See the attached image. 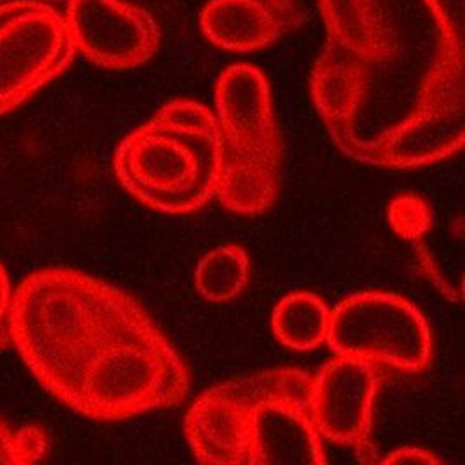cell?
<instances>
[{
	"mask_svg": "<svg viewBox=\"0 0 465 465\" xmlns=\"http://www.w3.org/2000/svg\"><path fill=\"white\" fill-rule=\"evenodd\" d=\"M155 325L131 293L70 268L28 274L13 292L5 318L25 365L70 408L97 361Z\"/></svg>",
	"mask_w": 465,
	"mask_h": 465,
	"instance_id": "cell-1",
	"label": "cell"
},
{
	"mask_svg": "<svg viewBox=\"0 0 465 465\" xmlns=\"http://www.w3.org/2000/svg\"><path fill=\"white\" fill-rule=\"evenodd\" d=\"M223 137L213 112L175 99L116 148L114 169L124 190L148 209L190 213L217 192Z\"/></svg>",
	"mask_w": 465,
	"mask_h": 465,
	"instance_id": "cell-2",
	"label": "cell"
},
{
	"mask_svg": "<svg viewBox=\"0 0 465 465\" xmlns=\"http://www.w3.org/2000/svg\"><path fill=\"white\" fill-rule=\"evenodd\" d=\"M188 367L158 327L110 351L87 371L74 410L94 420H124L183 403Z\"/></svg>",
	"mask_w": 465,
	"mask_h": 465,
	"instance_id": "cell-3",
	"label": "cell"
},
{
	"mask_svg": "<svg viewBox=\"0 0 465 465\" xmlns=\"http://www.w3.org/2000/svg\"><path fill=\"white\" fill-rule=\"evenodd\" d=\"M464 45L440 40L411 114L377 139H367L370 165L415 169L464 148Z\"/></svg>",
	"mask_w": 465,
	"mask_h": 465,
	"instance_id": "cell-4",
	"label": "cell"
},
{
	"mask_svg": "<svg viewBox=\"0 0 465 465\" xmlns=\"http://www.w3.org/2000/svg\"><path fill=\"white\" fill-rule=\"evenodd\" d=\"M327 344L337 356L419 373L430 365L432 333L413 302L392 292H358L330 311Z\"/></svg>",
	"mask_w": 465,
	"mask_h": 465,
	"instance_id": "cell-5",
	"label": "cell"
},
{
	"mask_svg": "<svg viewBox=\"0 0 465 465\" xmlns=\"http://www.w3.org/2000/svg\"><path fill=\"white\" fill-rule=\"evenodd\" d=\"M64 16L40 0L0 4V115L21 106L75 59Z\"/></svg>",
	"mask_w": 465,
	"mask_h": 465,
	"instance_id": "cell-6",
	"label": "cell"
},
{
	"mask_svg": "<svg viewBox=\"0 0 465 465\" xmlns=\"http://www.w3.org/2000/svg\"><path fill=\"white\" fill-rule=\"evenodd\" d=\"M310 373L268 370L253 403L247 465H327L322 436L310 415Z\"/></svg>",
	"mask_w": 465,
	"mask_h": 465,
	"instance_id": "cell-7",
	"label": "cell"
},
{
	"mask_svg": "<svg viewBox=\"0 0 465 465\" xmlns=\"http://www.w3.org/2000/svg\"><path fill=\"white\" fill-rule=\"evenodd\" d=\"M213 115L223 137V162L280 171L282 136L272 87L259 68L238 63L221 74Z\"/></svg>",
	"mask_w": 465,
	"mask_h": 465,
	"instance_id": "cell-8",
	"label": "cell"
},
{
	"mask_svg": "<svg viewBox=\"0 0 465 465\" xmlns=\"http://www.w3.org/2000/svg\"><path fill=\"white\" fill-rule=\"evenodd\" d=\"M64 21L75 51L101 68H136L160 45L153 16L125 0H68Z\"/></svg>",
	"mask_w": 465,
	"mask_h": 465,
	"instance_id": "cell-9",
	"label": "cell"
},
{
	"mask_svg": "<svg viewBox=\"0 0 465 465\" xmlns=\"http://www.w3.org/2000/svg\"><path fill=\"white\" fill-rule=\"evenodd\" d=\"M268 370L207 389L188 410L184 432L198 465H245L253 403Z\"/></svg>",
	"mask_w": 465,
	"mask_h": 465,
	"instance_id": "cell-10",
	"label": "cell"
},
{
	"mask_svg": "<svg viewBox=\"0 0 465 465\" xmlns=\"http://www.w3.org/2000/svg\"><path fill=\"white\" fill-rule=\"evenodd\" d=\"M381 370L361 360L337 356L311 377L310 415L322 438L344 446L367 443Z\"/></svg>",
	"mask_w": 465,
	"mask_h": 465,
	"instance_id": "cell-11",
	"label": "cell"
},
{
	"mask_svg": "<svg viewBox=\"0 0 465 465\" xmlns=\"http://www.w3.org/2000/svg\"><path fill=\"white\" fill-rule=\"evenodd\" d=\"M371 70L327 40L311 74V96L331 141L342 153L365 163L367 139L360 137L356 125L369 96Z\"/></svg>",
	"mask_w": 465,
	"mask_h": 465,
	"instance_id": "cell-12",
	"label": "cell"
},
{
	"mask_svg": "<svg viewBox=\"0 0 465 465\" xmlns=\"http://www.w3.org/2000/svg\"><path fill=\"white\" fill-rule=\"evenodd\" d=\"M301 21L299 0H209L200 16L205 37L230 53L264 49Z\"/></svg>",
	"mask_w": 465,
	"mask_h": 465,
	"instance_id": "cell-13",
	"label": "cell"
},
{
	"mask_svg": "<svg viewBox=\"0 0 465 465\" xmlns=\"http://www.w3.org/2000/svg\"><path fill=\"white\" fill-rule=\"evenodd\" d=\"M329 40L369 66L400 51V32L389 0H318Z\"/></svg>",
	"mask_w": 465,
	"mask_h": 465,
	"instance_id": "cell-14",
	"label": "cell"
},
{
	"mask_svg": "<svg viewBox=\"0 0 465 465\" xmlns=\"http://www.w3.org/2000/svg\"><path fill=\"white\" fill-rule=\"evenodd\" d=\"M329 323L327 302L312 292H292L272 310L276 339L293 351H311L327 342Z\"/></svg>",
	"mask_w": 465,
	"mask_h": 465,
	"instance_id": "cell-15",
	"label": "cell"
},
{
	"mask_svg": "<svg viewBox=\"0 0 465 465\" xmlns=\"http://www.w3.org/2000/svg\"><path fill=\"white\" fill-rule=\"evenodd\" d=\"M280 192V171L223 162L215 196L230 213L259 215L270 211Z\"/></svg>",
	"mask_w": 465,
	"mask_h": 465,
	"instance_id": "cell-16",
	"label": "cell"
},
{
	"mask_svg": "<svg viewBox=\"0 0 465 465\" xmlns=\"http://www.w3.org/2000/svg\"><path fill=\"white\" fill-rule=\"evenodd\" d=\"M251 259L240 245H221L205 253L194 270L196 292L209 302L223 304L245 291Z\"/></svg>",
	"mask_w": 465,
	"mask_h": 465,
	"instance_id": "cell-17",
	"label": "cell"
},
{
	"mask_svg": "<svg viewBox=\"0 0 465 465\" xmlns=\"http://www.w3.org/2000/svg\"><path fill=\"white\" fill-rule=\"evenodd\" d=\"M389 223L392 230L407 240H417L432 226V213L417 194L396 196L389 205Z\"/></svg>",
	"mask_w": 465,
	"mask_h": 465,
	"instance_id": "cell-18",
	"label": "cell"
},
{
	"mask_svg": "<svg viewBox=\"0 0 465 465\" xmlns=\"http://www.w3.org/2000/svg\"><path fill=\"white\" fill-rule=\"evenodd\" d=\"M434 16L440 40L455 45H464L465 0H424Z\"/></svg>",
	"mask_w": 465,
	"mask_h": 465,
	"instance_id": "cell-19",
	"label": "cell"
},
{
	"mask_svg": "<svg viewBox=\"0 0 465 465\" xmlns=\"http://www.w3.org/2000/svg\"><path fill=\"white\" fill-rule=\"evenodd\" d=\"M15 446L21 460L34 465L47 451V434L35 426H25L15 432Z\"/></svg>",
	"mask_w": 465,
	"mask_h": 465,
	"instance_id": "cell-20",
	"label": "cell"
},
{
	"mask_svg": "<svg viewBox=\"0 0 465 465\" xmlns=\"http://www.w3.org/2000/svg\"><path fill=\"white\" fill-rule=\"evenodd\" d=\"M381 465H443L430 451L415 448V446H403L389 453Z\"/></svg>",
	"mask_w": 465,
	"mask_h": 465,
	"instance_id": "cell-21",
	"label": "cell"
},
{
	"mask_svg": "<svg viewBox=\"0 0 465 465\" xmlns=\"http://www.w3.org/2000/svg\"><path fill=\"white\" fill-rule=\"evenodd\" d=\"M11 295H13L11 280H9L7 270L0 262V348H5L7 342H11L9 335H7V329H5V318H7V311L11 304Z\"/></svg>",
	"mask_w": 465,
	"mask_h": 465,
	"instance_id": "cell-22",
	"label": "cell"
},
{
	"mask_svg": "<svg viewBox=\"0 0 465 465\" xmlns=\"http://www.w3.org/2000/svg\"><path fill=\"white\" fill-rule=\"evenodd\" d=\"M0 465H26L15 446V430L0 420Z\"/></svg>",
	"mask_w": 465,
	"mask_h": 465,
	"instance_id": "cell-23",
	"label": "cell"
},
{
	"mask_svg": "<svg viewBox=\"0 0 465 465\" xmlns=\"http://www.w3.org/2000/svg\"><path fill=\"white\" fill-rule=\"evenodd\" d=\"M0 4H2V0H0Z\"/></svg>",
	"mask_w": 465,
	"mask_h": 465,
	"instance_id": "cell-24",
	"label": "cell"
}]
</instances>
